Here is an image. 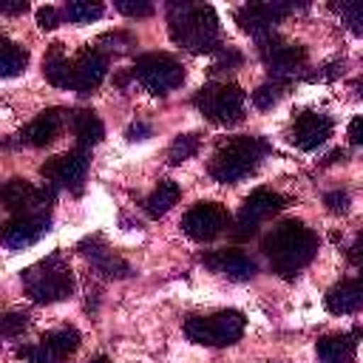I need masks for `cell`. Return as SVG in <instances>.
<instances>
[{"label": "cell", "mask_w": 363, "mask_h": 363, "mask_svg": "<svg viewBox=\"0 0 363 363\" xmlns=\"http://www.w3.org/2000/svg\"><path fill=\"white\" fill-rule=\"evenodd\" d=\"M264 252L281 278H292L301 267H306L315 258L318 235L303 221L289 218L272 227V233L264 238Z\"/></svg>", "instance_id": "cell-1"}, {"label": "cell", "mask_w": 363, "mask_h": 363, "mask_svg": "<svg viewBox=\"0 0 363 363\" xmlns=\"http://www.w3.org/2000/svg\"><path fill=\"white\" fill-rule=\"evenodd\" d=\"M170 37L196 54L216 51L218 48V17L210 6L170 3Z\"/></svg>", "instance_id": "cell-2"}, {"label": "cell", "mask_w": 363, "mask_h": 363, "mask_svg": "<svg viewBox=\"0 0 363 363\" xmlns=\"http://www.w3.org/2000/svg\"><path fill=\"white\" fill-rule=\"evenodd\" d=\"M264 156V142L255 136H235L224 142L210 159V176L221 184H235L250 176Z\"/></svg>", "instance_id": "cell-3"}, {"label": "cell", "mask_w": 363, "mask_h": 363, "mask_svg": "<svg viewBox=\"0 0 363 363\" xmlns=\"http://www.w3.org/2000/svg\"><path fill=\"white\" fill-rule=\"evenodd\" d=\"M23 286L37 303H57L74 292V275L60 261V255H48L45 261L28 267L23 272Z\"/></svg>", "instance_id": "cell-4"}, {"label": "cell", "mask_w": 363, "mask_h": 363, "mask_svg": "<svg viewBox=\"0 0 363 363\" xmlns=\"http://www.w3.org/2000/svg\"><path fill=\"white\" fill-rule=\"evenodd\" d=\"M244 326L247 320L238 309H224L207 318H190L184 323V335L199 346H233L244 335Z\"/></svg>", "instance_id": "cell-5"}, {"label": "cell", "mask_w": 363, "mask_h": 363, "mask_svg": "<svg viewBox=\"0 0 363 363\" xmlns=\"http://www.w3.org/2000/svg\"><path fill=\"white\" fill-rule=\"evenodd\" d=\"M196 108L218 125H233L244 116V91L235 82H213L196 94Z\"/></svg>", "instance_id": "cell-6"}, {"label": "cell", "mask_w": 363, "mask_h": 363, "mask_svg": "<svg viewBox=\"0 0 363 363\" xmlns=\"http://www.w3.org/2000/svg\"><path fill=\"white\" fill-rule=\"evenodd\" d=\"M133 77H139V82L150 94L164 96L184 82V68L170 54H142V57H136Z\"/></svg>", "instance_id": "cell-7"}, {"label": "cell", "mask_w": 363, "mask_h": 363, "mask_svg": "<svg viewBox=\"0 0 363 363\" xmlns=\"http://www.w3.org/2000/svg\"><path fill=\"white\" fill-rule=\"evenodd\" d=\"M230 227V213L224 204L218 201H199L193 204L184 218H182V230L193 238V241H213L216 235H221Z\"/></svg>", "instance_id": "cell-8"}, {"label": "cell", "mask_w": 363, "mask_h": 363, "mask_svg": "<svg viewBox=\"0 0 363 363\" xmlns=\"http://www.w3.org/2000/svg\"><path fill=\"white\" fill-rule=\"evenodd\" d=\"M85 170H88V153L82 147L77 150H68V153H60V156H51L43 167H40V176L57 187H71V190H79L82 179H85Z\"/></svg>", "instance_id": "cell-9"}, {"label": "cell", "mask_w": 363, "mask_h": 363, "mask_svg": "<svg viewBox=\"0 0 363 363\" xmlns=\"http://www.w3.org/2000/svg\"><path fill=\"white\" fill-rule=\"evenodd\" d=\"M261 57L267 62V71L272 74V82L289 79L292 74H298L306 65V48L303 45H292V43H269L261 40Z\"/></svg>", "instance_id": "cell-10"}, {"label": "cell", "mask_w": 363, "mask_h": 363, "mask_svg": "<svg viewBox=\"0 0 363 363\" xmlns=\"http://www.w3.org/2000/svg\"><path fill=\"white\" fill-rule=\"evenodd\" d=\"M286 11H289L286 3H247V6H241V9L235 11V20H238V26H241L247 34H252V37L261 43V40L272 37V26H275L278 17H284Z\"/></svg>", "instance_id": "cell-11"}, {"label": "cell", "mask_w": 363, "mask_h": 363, "mask_svg": "<svg viewBox=\"0 0 363 363\" xmlns=\"http://www.w3.org/2000/svg\"><path fill=\"white\" fill-rule=\"evenodd\" d=\"M45 230H48V213H26V216H14L9 224H3L0 241L9 250H26Z\"/></svg>", "instance_id": "cell-12"}, {"label": "cell", "mask_w": 363, "mask_h": 363, "mask_svg": "<svg viewBox=\"0 0 363 363\" xmlns=\"http://www.w3.org/2000/svg\"><path fill=\"white\" fill-rule=\"evenodd\" d=\"M329 136H332V119L326 113H318V111H303L292 122V130H289L292 145H298L301 150H315Z\"/></svg>", "instance_id": "cell-13"}, {"label": "cell", "mask_w": 363, "mask_h": 363, "mask_svg": "<svg viewBox=\"0 0 363 363\" xmlns=\"http://www.w3.org/2000/svg\"><path fill=\"white\" fill-rule=\"evenodd\" d=\"M108 74V57L96 48H82L74 60V82L71 88L79 94H91L94 88H99V82Z\"/></svg>", "instance_id": "cell-14"}, {"label": "cell", "mask_w": 363, "mask_h": 363, "mask_svg": "<svg viewBox=\"0 0 363 363\" xmlns=\"http://www.w3.org/2000/svg\"><path fill=\"white\" fill-rule=\"evenodd\" d=\"M210 269H216V272H221V275H227L230 281H250L252 275H255V261L247 255V252H241V250H221V252H216V255H204L201 258Z\"/></svg>", "instance_id": "cell-15"}, {"label": "cell", "mask_w": 363, "mask_h": 363, "mask_svg": "<svg viewBox=\"0 0 363 363\" xmlns=\"http://www.w3.org/2000/svg\"><path fill=\"white\" fill-rule=\"evenodd\" d=\"M326 309L332 315H354L363 306V284L360 278H346L340 284H335L326 292Z\"/></svg>", "instance_id": "cell-16"}, {"label": "cell", "mask_w": 363, "mask_h": 363, "mask_svg": "<svg viewBox=\"0 0 363 363\" xmlns=\"http://www.w3.org/2000/svg\"><path fill=\"white\" fill-rule=\"evenodd\" d=\"M0 201L6 210H11L14 216H26V213H43L37 204V190L23 182V179H9L0 187Z\"/></svg>", "instance_id": "cell-17"}, {"label": "cell", "mask_w": 363, "mask_h": 363, "mask_svg": "<svg viewBox=\"0 0 363 363\" xmlns=\"http://www.w3.org/2000/svg\"><path fill=\"white\" fill-rule=\"evenodd\" d=\"M286 207V199L269 187H258L252 190L247 199H244V207H241V216L252 218V221H264V218H272L278 216L281 210Z\"/></svg>", "instance_id": "cell-18"}, {"label": "cell", "mask_w": 363, "mask_h": 363, "mask_svg": "<svg viewBox=\"0 0 363 363\" xmlns=\"http://www.w3.org/2000/svg\"><path fill=\"white\" fill-rule=\"evenodd\" d=\"M62 116H65V111H57V108L40 113L37 119H31V122L26 125V130H23V142H28V145H34V147H45V145H51V142L57 139V133H60Z\"/></svg>", "instance_id": "cell-19"}, {"label": "cell", "mask_w": 363, "mask_h": 363, "mask_svg": "<svg viewBox=\"0 0 363 363\" xmlns=\"http://www.w3.org/2000/svg\"><path fill=\"white\" fill-rule=\"evenodd\" d=\"M68 119H71V128H74L77 142H79L82 150H85V147H94V145L102 142V136H105V125H102V119H99L94 111H71Z\"/></svg>", "instance_id": "cell-20"}, {"label": "cell", "mask_w": 363, "mask_h": 363, "mask_svg": "<svg viewBox=\"0 0 363 363\" xmlns=\"http://www.w3.org/2000/svg\"><path fill=\"white\" fill-rule=\"evenodd\" d=\"M354 349L349 335H326L318 340V363H354Z\"/></svg>", "instance_id": "cell-21"}, {"label": "cell", "mask_w": 363, "mask_h": 363, "mask_svg": "<svg viewBox=\"0 0 363 363\" xmlns=\"http://www.w3.org/2000/svg\"><path fill=\"white\" fill-rule=\"evenodd\" d=\"M179 196H182V187H179L173 179H162V182L156 184V190H153V193L147 196V201H145L147 216H150V218H162L164 213L173 210V204L179 201Z\"/></svg>", "instance_id": "cell-22"}, {"label": "cell", "mask_w": 363, "mask_h": 363, "mask_svg": "<svg viewBox=\"0 0 363 363\" xmlns=\"http://www.w3.org/2000/svg\"><path fill=\"white\" fill-rule=\"evenodd\" d=\"M43 74H45V79H48L51 85H57V88H71V82H74V62H68V57H62L60 43H54L51 54L43 60Z\"/></svg>", "instance_id": "cell-23"}, {"label": "cell", "mask_w": 363, "mask_h": 363, "mask_svg": "<svg viewBox=\"0 0 363 363\" xmlns=\"http://www.w3.org/2000/svg\"><path fill=\"white\" fill-rule=\"evenodd\" d=\"M26 65H28L26 48H20L17 43H11V40H6V37L0 34V79L17 77Z\"/></svg>", "instance_id": "cell-24"}, {"label": "cell", "mask_w": 363, "mask_h": 363, "mask_svg": "<svg viewBox=\"0 0 363 363\" xmlns=\"http://www.w3.org/2000/svg\"><path fill=\"white\" fill-rule=\"evenodd\" d=\"M79 332L74 329V326H62V329H54V332H45V337H43V346L51 352V354H57V357H68V354H74L77 349H79Z\"/></svg>", "instance_id": "cell-25"}, {"label": "cell", "mask_w": 363, "mask_h": 363, "mask_svg": "<svg viewBox=\"0 0 363 363\" xmlns=\"http://www.w3.org/2000/svg\"><path fill=\"white\" fill-rule=\"evenodd\" d=\"M65 17L77 26H85V23L102 17V3H96V0H71V3H65Z\"/></svg>", "instance_id": "cell-26"}, {"label": "cell", "mask_w": 363, "mask_h": 363, "mask_svg": "<svg viewBox=\"0 0 363 363\" xmlns=\"http://www.w3.org/2000/svg\"><path fill=\"white\" fill-rule=\"evenodd\" d=\"M199 145H201V136H199V133H182V136H176V139L170 142L167 162H170V164H182V162H187L190 156H196Z\"/></svg>", "instance_id": "cell-27"}, {"label": "cell", "mask_w": 363, "mask_h": 363, "mask_svg": "<svg viewBox=\"0 0 363 363\" xmlns=\"http://www.w3.org/2000/svg\"><path fill=\"white\" fill-rule=\"evenodd\" d=\"M281 94H284V85L281 82H264V85H258L252 91V105L261 108V111H267V108H272L281 99Z\"/></svg>", "instance_id": "cell-28"}, {"label": "cell", "mask_w": 363, "mask_h": 363, "mask_svg": "<svg viewBox=\"0 0 363 363\" xmlns=\"http://www.w3.org/2000/svg\"><path fill=\"white\" fill-rule=\"evenodd\" d=\"M26 329H28V315H26V312L11 309V312L0 315V335H3V337H17V335H23Z\"/></svg>", "instance_id": "cell-29"}, {"label": "cell", "mask_w": 363, "mask_h": 363, "mask_svg": "<svg viewBox=\"0 0 363 363\" xmlns=\"http://www.w3.org/2000/svg\"><path fill=\"white\" fill-rule=\"evenodd\" d=\"M17 357H23V360H28V363H60V357L51 354L43 343H40V346H20V349H17Z\"/></svg>", "instance_id": "cell-30"}, {"label": "cell", "mask_w": 363, "mask_h": 363, "mask_svg": "<svg viewBox=\"0 0 363 363\" xmlns=\"http://www.w3.org/2000/svg\"><path fill=\"white\" fill-rule=\"evenodd\" d=\"M113 6L125 17H147V14H153V3H147V0H116Z\"/></svg>", "instance_id": "cell-31"}, {"label": "cell", "mask_w": 363, "mask_h": 363, "mask_svg": "<svg viewBox=\"0 0 363 363\" xmlns=\"http://www.w3.org/2000/svg\"><path fill=\"white\" fill-rule=\"evenodd\" d=\"M335 11H340L343 17H346V23H349V28L354 31V34H360L363 31V6L360 3H340V6H332Z\"/></svg>", "instance_id": "cell-32"}, {"label": "cell", "mask_w": 363, "mask_h": 363, "mask_svg": "<svg viewBox=\"0 0 363 363\" xmlns=\"http://www.w3.org/2000/svg\"><path fill=\"white\" fill-rule=\"evenodd\" d=\"M255 233H258V221H252V218H247V216H238L235 224L230 227V235L238 238V241H247V238H252Z\"/></svg>", "instance_id": "cell-33"}, {"label": "cell", "mask_w": 363, "mask_h": 363, "mask_svg": "<svg viewBox=\"0 0 363 363\" xmlns=\"http://www.w3.org/2000/svg\"><path fill=\"white\" fill-rule=\"evenodd\" d=\"M323 204L329 207V213H349V193L346 190H332L323 196Z\"/></svg>", "instance_id": "cell-34"}, {"label": "cell", "mask_w": 363, "mask_h": 363, "mask_svg": "<svg viewBox=\"0 0 363 363\" xmlns=\"http://www.w3.org/2000/svg\"><path fill=\"white\" fill-rule=\"evenodd\" d=\"M37 26H40L43 31L57 28V26H60V11H57L54 6H40V9H37Z\"/></svg>", "instance_id": "cell-35"}, {"label": "cell", "mask_w": 363, "mask_h": 363, "mask_svg": "<svg viewBox=\"0 0 363 363\" xmlns=\"http://www.w3.org/2000/svg\"><path fill=\"white\" fill-rule=\"evenodd\" d=\"M153 130H150V125L147 122H133L130 128H128V139L130 142H142V139H147Z\"/></svg>", "instance_id": "cell-36"}, {"label": "cell", "mask_w": 363, "mask_h": 363, "mask_svg": "<svg viewBox=\"0 0 363 363\" xmlns=\"http://www.w3.org/2000/svg\"><path fill=\"white\" fill-rule=\"evenodd\" d=\"M340 71H343V62H329V65H323V71L309 74V79H335Z\"/></svg>", "instance_id": "cell-37"}, {"label": "cell", "mask_w": 363, "mask_h": 363, "mask_svg": "<svg viewBox=\"0 0 363 363\" xmlns=\"http://www.w3.org/2000/svg\"><path fill=\"white\" fill-rule=\"evenodd\" d=\"M238 62H241V57L235 51H221V57L216 60L213 71H221V68H230V65H238Z\"/></svg>", "instance_id": "cell-38"}, {"label": "cell", "mask_w": 363, "mask_h": 363, "mask_svg": "<svg viewBox=\"0 0 363 363\" xmlns=\"http://www.w3.org/2000/svg\"><path fill=\"white\" fill-rule=\"evenodd\" d=\"M349 142L352 145H360L363 142V116H354L349 122Z\"/></svg>", "instance_id": "cell-39"}, {"label": "cell", "mask_w": 363, "mask_h": 363, "mask_svg": "<svg viewBox=\"0 0 363 363\" xmlns=\"http://www.w3.org/2000/svg\"><path fill=\"white\" fill-rule=\"evenodd\" d=\"M26 9H28L26 0H0V14H20Z\"/></svg>", "instance_id": "cell-40"}, {"label": "cell", "mask_w": 363, "mask_h": 363, "mask_svg": "<svg viewBox=\"0 0 363 363\" xmlns=\"http://www.w3.org/2000/svg\"><path fill=\"white\" fill-rule=\"evenodd\" d=\"M343 159H346V150H332L326 156V164H335V162H343Z\"/></svg>", "instance_id": "cell-41"}, {"label": "cell", "mask_w": 363, "mask_h": 363, "mask_svg": "<svg viewBox=\"0 0 363 363\" xmlns=\"http://www.w3.org/2000/svg\"><path fill=\"white\" fill-rule=\"evenodd\" d=\"M91 363H111L108 357H96V360H91Z\"/></svg>", "instance_id": "cell-42"}]
</instances>
